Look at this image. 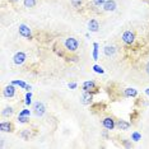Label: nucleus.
<instances>
[{
    "instance_id": "nucleus-1",
    "label": "nucleus",
    "mask_w": 149,
    "mask_h": 149,
    "mask_svg": "<svg viewBox=\"0 0 149 149\" xmlns=\"http://www.w3.org/2000/svg\"><path fill=\"white\" fill-rule=\"evenodd\" d=\"M78 45H79V43H78V41L75 40V38H73V37L66 38V41H65V47H66V50L72 51V52L77 51Z\"/></svg>"
},
{
    "instance_id": "nucleus-30",
    "label": "nucleus",
    "mask_w": 149,
    "mask_h": 149,
    "mask_svg": "<svg viewBox=\"0 0 149 149\" xmlns=\"http://www.w3.org/2000/svg\"><path fill=\"white\" fill-rule=\"evenodd\" d=\"M124 144L126 145V147H131V145H130V144H129V143H128V141H124Z\"/></svg>"
},
{
    "instance_id": "nucleus-8",
    "label": "nucleus",
    "mask_w": 149,
    "mask_h": 149,
    "mask_svg": "<svg viewBox=\"0 0 149 149\" xmlns=\"http://www.w3.org/2000/svg\"><path fill=\"white\" fill-rule=\"evenodd\" d=\"M0 130L3 132H10V131H13V124H10L9 121L1 122V124H0Z\"/></svg>"
},
{
    "instance_id": "nucleus-29",
    "label": "nucleus",
    "mask_w": 149,
    "mask_h": 149,
    "mask_svg": "<svg viewBox=\"0 0 149 149\" xmlns=\"http://www.w3.org/2000/svg\"><path fill=\"white\" fill-rule=\"evenodd\" d=\"M145 70H147V73H148V75H149V63L147 64V66H145Z\"/></svg>"
},
{
    "instance_id": "nucleus-23",
    "label": "nucleus",
    "mask_w": 149,
    "mask_h": 149,
    "mask_svg": "<svg viewBox=\"0 0 149 149\" xmlns=\"http://www.w3.org/2000/svg\"><path fill=\"white\" fill-rule=\"evenodd\" d=\"M31 98H32V93L28 92L27 95H26V105H31Z\"/></svg>"
},
{
    "instance_id": "nucleus-10",
    "label": "nucleus",
    "mask_w": 149,
    "mask_h": 149,
    "mask_svg": "<svg viewBox=\"0 0 149 149\" xmlns=\"http://www.w3.org/2000/svg\"><path fill=\"white\" fill-rule=\"evenodd\" d=\"M95 88H96V83H95V82H92V80L84 82V84H83V89H84V92H90V90L95 89Z\"/></svg>"
},
{
    "instance_id": "nucleus-16",
    "label": "nucleus",
    "mask_w": 149,
    "mask_h": 149,
    "mask_svg": "<svg viewBox=\"0 0 149 149\" xmlns=\"http://www.w3.org/2000/svg\"><path fill=\"white\" fill-rule=\"evenodd\" d=\"M23 4L26 8H33V6L36 5V0H24Z\"/></svg>"
},
{
    "instance_id": "nucleus-15",
    "label": "nucleus",
    "mask_w": 149,
    "mask_h": 149,
    "mask_svg": "<svg viewBox=\"0 0 149 149\" xmlns=\"http://www.w3.org/2000/svg\"><path fill=\"white\" fill-rule=\"evenodd\" d=\"M137 95H138L137 89H134V88H126L125 89V96H128V97H135Z\"/></svg>"
},
{
    "instance_id": "nucleus-11",
    "label": "nucleus",
    "mask_w": 149,
    "mask_h": 149,
    "mask_svg": "<svg viewBox=\"0 0 149 149\" xmlns=\"http://www.w3.org/2000/svg\"><path fill=\"white\" fill-rule=\"evenodd\" d=\"M88 27H89V31H90V32H98V30H99V24H98V22H97L96 19H92V21H89Z\"/></svg>"
},
{
    "instance_id": "nucleus-5",
    "label": "nucleus",
    "mask_w": 149,
    "mask_h": 149,
    "mask_svg": "<svg viewBox=\"0 0 149 149\" xmlns=\"http://www.w3.org/2000/svg\"><path fill=\"white\" fill-rule=\"evenodd\" d=\"M103 9L106 12H113L116 9V1L115 0H106V3L103 4Z\"/></svg>"
},
{
    "instance_id": "nucleus-12",
    "label": "nucleus",
    "mask_w": 149,
    "mask_h": 149,
    "mask_svg": "<svg viewBox=\"0 0 149 149\" xmlns=\"http://www.w3.org/2000/svg\"><path fill=\"white\" fill-rule=\"evenodd\" d=\"M14 93H15V89H14V87H13V84L12 86H6L4 88V96L8 97V98L14 96Z\"/></svg>"
},
{
    "instance_id": "nucleus-21",
    "label": "nucleus",
    "mask_w": 149,
    "mask_h": 149,
    "mask_svg": "<svg viewBox=\"0 0 149 149\" xmlns=\"http://www.w3.org/2000/svg\"><path fill=\"white\" fill-rule=\"evenodd\" d=\"M30 120V116H18V121L22 122V124H26Z\"/></svg>"
},
{
    "instance_id": "nucleus-28",
    "label": "nucleus",
    "mask_w": 149,
    "mask_h": 149,
    "mask_svg": "<svg viewBox=\"0 0 149 149\" xmlns=\"http://www.w3.org/2000/svg\"><path fill=\"white\" fill-rule=\"evenodd\" d=\"M69 88H70V89L77 88V83H69Z\"/></svg>"
},
{
    "instance_id": "nucleus-31",
    "label": "nucleus",
    "mask_w": 149,
    "mask_h": 149,
    "mask_svg": "<svg viewBox=\"0 0 149 149\" xmlns=\"http://www.w3.org/2000/svg\"><path fill=\"white\" fill-rule=\"evenodd\" d=\"M145 93H147V95L149 96V88H148V89H145Z\"/></svg>"
},
{
    "instance_id": "nucleus-6",
    "label": "nucleus",
    "mask_w": 149,
    "mask_h": 149,
    "mask_svg": "<svg viewBox=\"0 0 149 149\" xmlns=\"http://www.w3.org/2000/svg\"><path fill=\"white\" fill-rule=\"evenodd\" d=\"M34 113H36V116H42L45 113V106L43 103L41 102H36L34 103Z\"/></svg>"
},
{
    "instance_id": "nucleus-17",
    "label": "nucleus",
    "mask_w": 149,
    "mask_h": 149,
    "mask_svg": "<svg viewBox=\"0 0 149 149\" xmlns=\"http://www.w3.org/2000/svg\"><path fill=\"white\" fill-rule=\"evenodd\" d=\"M93 60H98V43H93Z\"/></svg>"
},
{
    "instance_id": "nucleus-2",
    "label": "nucleus",
    "mask_w": 149,
    "mask_h": 149,
    "mask_svg": "<svg viewBox=\"0 0 149 149\" xmlns=\"http://www.w3.org/2000/svg\"><path fill=\"white\" fill-rule=\"evenodd\" d=\"M122 41H124L125 43H128V45L134 43V41H135V34H134V32L126 31L125 33L122 34Z\"/></svg>"
},
{
    "instance_id": "nucleus-27",
    "label": "nucleus",
    "mask_w": 149,
    "mask_h": 149,
    "mask_svg": "<svg viewBox=\"0 0 149 149\" xmlns=\"http://www.w3.org/2000/svg\"><path fill=\"white\" fill-rule=\"evenodd\" d=\"M28 134H30V130H27V131H23V132H22V137H23V138H26V139H27V137H28Z\"/></svg>"
},
{
    "instance_id": "nucleus-20",
    "label": "nucleus",
    "mask_w": 149,
    "mask_h": 149,
    "mask_svg": "<svg viewBox=\"0 0 149 149\" xmlns=\"http://www.w3.org/2000/svg\"><path fill=\"white\" fill-rule=\"evenodd\" d=\"M141 139V135L139 134V132H132V135H131V140H134V141H139Z\"/></svg>"
},
{
    "instance_id": "nucleus-9",
    "label": "nucleus",
    "mask_w": 149,
    "mask_h": 149,
    "mask_svg": "<svg viewBox=\"0 0 149 149\" xmlns=\"http://www.w3.org/2000/svg\"><path fill=\"white\" fill-rule=\"evenodd\" d=\"M80 102H82L83 105H89V103L92 102V95H90L89 92H84V95L82 96V98H80Z\"/></svg>"
},
{
    "instance_id": "nucleus-14",
    "label": "nucleus",
    "mask_w": 149,
    "mask_h": 149,
    "mask_svg": "<svg viewBox=\"0 0 149 149\" xmlns=\"http://www.w3.org/2000/svg\"><path fill=\"white\" fill-rule=\"evenodd\" d=\"M103 51H105V54L107 55V56H112V55L116 52V48L113 46H105Z\"/></svg>"
},
{
    "instance_id": "nucleus-32",
    "label": "nucleus",
    "mask_w": 149,
    "mask_h": 149,
    "mask_svg": "<svg viewBox=\"0 0 149 149\" xmlns=\"http://www.w3.org/2000/svg\"><path fill=\"white\" fill-rule=\"evenodd\" d=\"M12 1H17V0H12Z\"/></svg>"
},
{
    "instance_id": "nucleus-19",
    "label": "nucleus",
    "mask_w": 149,
    "mask_h": 149,
    "mask_svg": "<svg viewBox=\"0 0 149 149\" xmlns=\"http://www.w3.org/2000/svg\"><path fill=\"white\" fill-rule=\"evenodd\" d=\"M12 113H13V108L12 107H6V108H4V111H3V116L8 117V116H10Z\"/></svg>"
},
{
    "instance_id": "nucleus-22",
    "label": "nucleus",
    "mask_w": 149,
    "mask_h": 149,
    "mask_svg": "<svg viewBox=\"0 0 149 149\" xmlns=\"http://www.w3.org/2000/svg\"><path fill=\"white\" fill-rule=\"evenodd\" d=\"M93 70H95L96 73H99V74H102L105 70H103V68L102 66H99V65H95L93 66Z\"/></svg>"
},
{
    "instance_id": "nucleus-4",
    "label": "nucleus",
    "mask_w": 149,
    "mask_h": 149,
    "mask_svg": "<svg viewBox=\"0 0 149 149\" xmlns=\"http://www.w3.org/2000/svg\"><path fill=\"white\" fill-rule=\"evenodd\" d=\"M24 60H26L24 52H17L14 55V57H13V61H14V64H17V65H22V64L24 63Z\"/></svg>"
},
{
    "instance_id": "nucleus-26",
    "label": "nucleus",
    "mask_w": 149,
    "mask_h": 149,
    "mask_svg": "<svg viewBox=\"0 0 149 149\" xmlns=\"http://www.w3.org/2000/svg\"><path fill=\"white\" fill-rule=\"evenodd\" d=\"M95 1V4L96 5H98V6H101V5H103L106 3V0H93Z\"/></svg>"
},
{
    "instance_id": "nucleus-7",
    "label": "nucleus",
    "mask_w": 149,
    "mask_h": 149,
    "mask_svg": "<svg viewBox=\"0 0 149 149\" xmlns=\"http://www.w3.org/2000/svg\"><path fill=\"white\" fill-rule=\"evenodd\" d=\"M102 124H103V126H105L106 129H107V130H112V129L115 128V121H113L112 117H106L102 121Z\"/></svg>"
},
{
    "instance_id": "nucleus-25",
    "label": "nucleus",
    "mask_w": 149,
    "mask_h": 149,
    "mask_svg": "<svg viewBox=\"0 0 149 149\" xmlns=\"http://www.w3.org/2000/svg\"><path fill=\"white\" fill-rule=\"evenodd\" d=\"M30 115H31L30 110H23V111L19 113V116H30Z\"/></svg>"
},
{
    "instance_id": "nucleus-24",
    "label": "nucleus",
    "mask_w": 149,
    "mask_h": 149,
    "mask_svg": "<svg viewBox=\"0 0 149 149\" xmlns=\"http://www.w3.org/2000/svg\"><path fill=\"white\" fill-rule=\"evenodd\" d=\"M72 4L75 6V8H78V6L82 5V0H72Z\"/></svg>"
},
{
    "instance_id": "nucleus-18",
    "label": "nucleus",
    "mask_w": 149,
    "mask_h": 149,
    "mask_svg": "<svg viewBox=\"0 0 149 149\" xmlns=\"http://www.w3.org/2000/svg\"><path fill=\"white\" fill-rule=\"evenodd\" d=\"M12 84L13 86H19V87H22V88H26V87H27V84L24 82H22V80H13Z\"/></svg>"
},
{
    "instance_id": "nucleus-3",
    "label": "nucleus",
    "mask_w": 149,
    "mask_h": 149,
    "mask_svg": "<svg viewBox=\"0 0 149 149\" xmlns=\"http://www.w3.org/2000/svg\"><path fill=\"white\" fill-rule=\"evenodd\" d=\"M19 34L21 36H23L26 38H32V33H31V30L28 26L26 24H21L19 26Z\"/></svg>"
},
{
    "instance_id": "nucleus-13",
    "label": "nucleus",
    "mask_w": 149,
    "mask_h": 149,
    "mask_svg": "<svg viewBox=\"0 0 149 149\" xmlns=\"http://www.w3.org/2000/svg\"><path fill=\"white\" fill-rule=\"evenodd\" d=\"M116 126H117L120 130H128V129L130 128V124H129V122H126V121H124V120H119L117 124H116Z\"/></svg>"
}]
</instances>
